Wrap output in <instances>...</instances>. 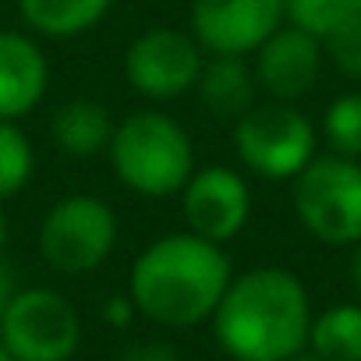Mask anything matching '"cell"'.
<instances>
[{
    "label": "cell",
    "mask_w": 361,
    "mask_h": 361,
    "mask_svg": "<svg viewBox=\"0 0 361 361\" xmlns=\"http://www.w3.org/2000/svg\"><path fill=\"white\" fill-rule=\"evenodd\" d=\"M213 333L234 361H290L308 347V290L290 269H248L234 276L220 298L213 312Z\"/></svg>",
    "instance_id": "cell-1"
},
{
    "label": "cell",
    "mask_w": 361,
    "mask_h": 361,
    "mask_svg": "<svg viewBox=\"0 0 361 361\" xmlns=\"http://www.w3.org/2000/svg\"><path fill=\"white\" fill-rule=\"evenodd\" d=\"M231 280L234 273L224 248L185 231L152 241L135 259L128 294L145 319L173 329H188L213 319Z\"/></svg>",
    "instance_id": "cell-2"
},
{
    "label": "cell",
    "mask_w": 361,
    "mask_h": 361,
    "mask_svg": "<svg viewBox=\"0 0 361 361\" xmlns=\"http://www.w3.org/2000/svg\"><path fill=\"white\" fill-rule=\"evenodd\" d=\"M106 152L121 185L145 199H166L180 192L195 173V149L188 131L156 110L124 117L114 128Z\"/></svg>",
    "instance_id": "cell-3"
},
{
    "label": "cell",
    "mask_w": 361,
    "mask_h": 361,
    "mask_svg": "<svg viewBox=\"0 0 361 361\" xmlns=\"http://www.w3.org/2000/svg\"><path fill=\"white\" fill-rule=\"evenodd\" d=\"M294 209L301 227L326 245H361V163L315 156L294 177Z\"/></svg>",
    "instance_id": "cell-4"
},
{
    "label": "cell",
    "mask_w": 361,
    "mask_h": 361,
    "mask_svg": "<svg viewBox=\"0 0 361 361\" xmlns=\"http://www.w3.org/2000/svg\"><path fill=\"white\" fill-rule=\"evenodd\" d=\"M234 149L255 177L287 180L315 159V128L290 103H262L234 121Z\"/></svg>",
    "instance_id": "cell-5"
},
{
    "label": "cell",
    "mask_w": 361,
    "mask_h": 361,
    "mask_svg": "<svg viewBox=\"0 0 361 361\" xmlns=\"http://www.w3.org/2000/svg\"><path fill=\"white\" fill-rule=\"evenodd\" d=\"M0 340L15 361H71L82 343V319L50 287L15 290L0 315Z\"/></svg>",
    "instance_id": "cell-6"
},
{
    "label": "cell",
    "mask_w": 361,
    "mask_h": 361,
    "mask_svg": "<svg viewBox=\"0 0 361 361\" xmlns=\"http://www.w3.org/2000/svg\"><path fill=\"white\" fill-rule=\"evenodd\" d=\"M114 245L117 213L96 195H68L39 224L43 259L68 276L92 273L96 266H103Z\"/></svg>",
    "instance_id": "cell-7"
},
{
    "label": "cell",
    "mask_w": 361,
    "mask_h": 361,
    "mask_svg": "<svg viewBox=\"0 0 361 361\" xmlns=\"http://www.w3.org/2000/svg\"><path fill=\"white\" fill-rule=\"evenodd\" d=\"M202 47L177 29H149L124 54V78L149 99H177L202 75Z\"/></svg>",
    "instance_id": "cell-8"
},
{
    "label": "cell",
    "mask_w": 361,
    "mask_h": 361,
    "mask_svg": "<svg viewBox=\"0 0 361 361\" xmlns=\"http://www.w3.org/2000/svg\"><path fill=\"white\" fill-rule=\"evenodd\" d=\"M287 18L283 0H192V36L224 57L255 54Z\"/></svg>",
    "instance_id": "cell-9"
},
{
    "label": "cell",
    "mask_w": 361,
    "mask_h": 361,
    "mask_svg": "<svg viewBox=\"0 0 361 361\" xmlns=\"http://www.w3.org/2000/svg\"><path fill=\"white\" fill-rule=\"evenodd\" d=\"M180 209H185V224L192 234L224 245L238 238L252 216L248 180L231 166H202L180 188Z\"/></svg>",
    "instance_id": "cell-10"
},
{
    "label": "cell",
    "mask_w": 361,
    "mask_h": 361,
    "mask_svg": "<svg viewBox=\"0 0 361 361\" xmlns=\"http://www.w3.org/2000/svg\"><path fill=\"white\" fill-rule=\"evenodd\" d=\"M319 68H322V39H315L312 32H305L290 22L280 25L255 50V78L280 103L305 96L315 85Z\"/></svg>",
    "instance_id": "cell-11"
},
{
    "label": "cell",
    "mask_w": 361,
    "mask_h": 361,
    "mask_svg": "<svg viewBox=\"0 0 361 361\" xmlns=\"http://www.w3.org/2000/svg\"><path fill=\"white\" fill-rule=\"evenodd\" d=\"M50 68L36 39L22 32H0V121H18L39 106Z\"/></svg>",
    "instance_id": "cell-12"
},
{
    "label": "cell",
    "mask_w": 361,
    "mask_h": 361,
    "mask_svg": "<svg viewBox=\"0 0 361 361\" xmlns=\"http://www.w3.org/2000/svg\"><path fill=\"white\" fill-rule=\"evenodd\" d=\"M206 110L220 121H238L255 106V75L245 64V57H224L213 54L202 64V75L195 82Z\"/></svg>",
    "instance_id": "cell-13"
},
{
    "label": "cell",
    "mask_w": 361,
    "mask_h": 361,
    "mask_svg": "<svg viewBox=\"0 0 361 361\" xmlns=\"http://www.w3.org/2000/svg\"><path fill=\"white\" fill-rule=\"evenodd\" d=\"M54 142L71 152V156H96L110 145L114 138V121L106 114L103 103H92V99H71L64 103L57 114H54Z\"/></svg>",
    "instance_id": "cell-14"
},
{
    "label": "cell",
    "mask_w": 361,
    "mask_h": 361,
    "mask_svg": "<svg viewBox=\"0 0 361 361\" xmlns=\"http://www.w3.org/2000/svg\"><path fill=\"white\" fill-rule=\"evenodd\" d=\"M18 11L39 36L71 39L89 32L110 11V0H18Z\"/></svg>",
    "instance_id": "cell-15"
},
{
    "label": "cell",
    "mask_w": 361,
    "mask_h": 361,
    "mask_svg": "<svg viewBox=\"0 0 361 361\" xmlns=\"http://www.w3.org/2000/svg\"><path fill=\"white\" fill-rule=\"evenodd\" d=\"M308 347L322 361H361V305H333L315 315Z\"/></svg>",
    "instance_id": "cell-16"
},
{
    "label": "cell",
    "mask_w": 361,
    "mask_h": 361,
    "mask_svg": "<svg viewBox=\"0 0 361 361\" xmlns=\"http://www.w3.org/2000/svg\"><path fill=\"white\" fill-rule=\"evenodd\" d=\"M287 22L312 32L315 39H326L340 25L361 18V0H283Z\"/></svg>",
    "instance_id": "cell-17"
},
{
    "label": "cell",
    "mask_w": 361,
    "mask_h": 361,
    "mask_svg": "<svg viewBox=\"0 0 361 361\" xmlns=\"http://www.w3.org/2000/svg\"><path fill=\"white\" fill-rule=\"evenodd\" d=\"M32 145L15 121H0V199L18 195L32 180Z\"/></svg>",
    "instance_id": "cell-18"
},
{
    "label": "cell",
    "mask_w": 361,
    "mask_h": 361,
    "mask_svg": "<svg viewBox=\"0 0 361 361\" xmlns=\"http://www.w3.org/2000/svg\"><path fill=\"white\" fill-rule=\"evenodd\" d=\"M322 131L336 156L357 159L361 156V92H347V96L333 99L326 110Z\"/></svg>",
    "instance_id": "cell-19"
},
{
    "label": "cell",
    "mask_w": 361,
    "mask_h": 361,
    "mask_svg": "<svg viewBox=\"0 0 361 361\" xmlns=\"http://www.w3.org/2000/svg\"><path fill=\"white\" fill-rule=\"evenodd\" d=\"M322 43H326V54H329V61L336 64L340 75L361 78V18L340 25V29L329 32Z\"/></svg>",
    "instance_id": "cell-20"
},
{
    "label": "cell",
    "mask_w": 361,
    "mask_h": 361,
    "mask_svg": "<svg viewBox=\"0 0 361 361\" xmlns=\"http://www.w3.org/2000/svg\"><path fill=\"white\" fill-rule=\"evenodd\" d=\"M121 361H177V350H173L170 343L145 340V343H131Z\"/></svg>",
    "instance_id": "cell-21"
},
{
    "label": "cell",
    "mask_w": 361,
    "mask_h": 361,
    "mask_svg": "<svg viewBox=\"0 0 361 361\" xmlns=\"http://www.w3.org/2000/svg\"><path fill=\"white\" fill-rule=\"evenodd\" d=\"M135 301H131V294H124V298H110L106 305H103V319L110 322V326H128L131 319H135Z\"/></svg>",
    "instance_id": "cell-22"
},
{
    "label": "cell",
    "mask_w": 361,
    "mask_h": 361,
    "mask_svg": "<svg viewBox=\"0 0 361 361\" xmlns=\"http://www.w3.org/2000/svg\"><path fill=\"white\" fill-rule=\"evenodd\" d=\"M11 294H15V280H11V269H8L4 262H0V315H4V308H8Z\"/></svg>",
    "instance_id": "cell-23"
},
{
    "label": "cell",
    "mask_w": 361,
    "mask_h": 361,
    "mask_svg": "<svg viewBox=\"0 0 361 361\" xmlns=\"http://www.w3.org/2000/svg\"><path fill=\"white\" fill-rule=\"evenodd\" d=\"M350 276H354V283H357V290H361V245H357V252H354V259H350Z\"/></svg>",
    "instance_id": "cell-24"
},
{
    "label": "cell",
    "mask_w": 361,
    "mask_h": 361,
    "mask_svg": "<svg viewBox=\"0 0 361 361\" xmlns=\"http://www.w3.org/2000/svg\"><path fill=\"white\" fill-rule=\"evenodd\" d=\"M4 245H8V216L0 209V252H4Z\"/></svg>",
    "instance_id": "cell-25"
},
{
    "label": "cell",
    "mask_w": 361,
    "mask_h": 361,
    "mask_svg": "<svg viewBox=\"0 0 361 361\" xmlns=\"http://www.w3.org/2000/svg\"><path fill=\"white\" fill-rule=\"evenodd\" d=\"M290 361H322L319 354H312V350H301V354H294Z\"/></svg>",
    "instance_id": "cell-26"
},
{
    "label": "cell",
    "mask_w": 361,
    "mask_h": 361,
    "mask_svg": "<svg viewBox=\"0 0 361 361\" xmlns=\"http://www.w3.org/2000/svg\"><path fill=\"white\" fill-rule=\"evenodd\" d=\"M0 361H15V354L4 347V340H0Z\"/></svg>",
    "instance_id": "cell-27"
}]
</instances>
